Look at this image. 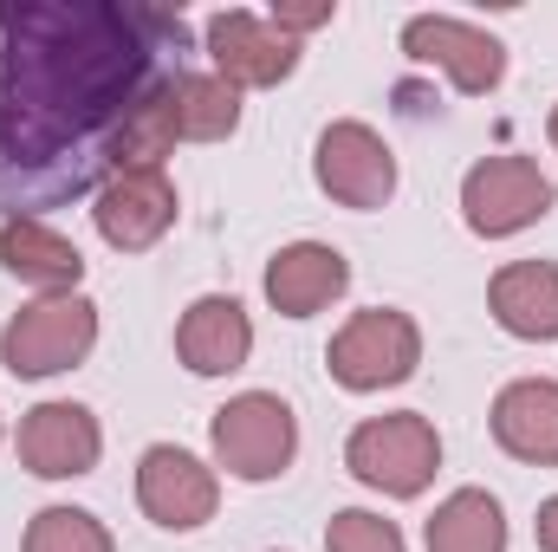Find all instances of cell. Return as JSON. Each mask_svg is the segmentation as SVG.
<instances>
[{"instance_id": "d4e9b609", "label": "cell", "mask_w": 558, "mask_h": 552, "mask_svg": "<svg viewBox=\"0 0 558 552\" xmlns=\"http://www.w3.org/2000/svg\"><path fill=\"white\" fill-rule=\"evenodd\" d=\"M0 442H7V422H0Z\"/></svg>"}, {"instance_id": "9c48e42d", "label": "cell", "mask_w": 558, "mask_h": 552, "mask_svg": "<svg viewBox=\"0 0 558 552\" xmlns=\"http://www.w3.org/2000/svg\"><path fill=\"white\" fill-rule=\"evenodd\" d=\"M202 52H208V72L228 79L234 92H274L299 72V39L279 33L267 13L254 7H221L208 13L202 26Z\"/></svg>"}, {"instance_id": "e0dca14e", "label": "cell", "mask_w": 558, "mask_h": 552, "mask_svg": "<svg viewBox=\"0 0 558 552\" xmlns=\"http://www.w3.org/2000/svg\"><path fill=\"white\" fill-rule=\"evenodd\" d=\"M487 312L520 345H558V267L553 261H507L487 279Z\"/></svg>"}, {"instance_id": "4fadbf2b", "label": "cell", "mask_w": 558, "mask_h": 552, "mask_svg": "<svg viewBox=\"0 0 558 552\" xmlns=\"http://www.w3.org/2000/svg\"><path fill=\"white\" fill-rule=\"evenodd\" d=\"M175 358L195 377H234L254 358V319L234 292H202L175 319Z\"/></svg>"}, {"instance_id": "30bf717a", "label": "cell", "mask_w": 558, "mask_h": 552, "mask_svg": "<svg viewBox=\"0 0 558 552\" xmlns=\"http://www.w3.org/2000/svg\"><path fill=\"white\" fill-rule=\"evenodd\" d=\"M403 52L416 65L448 72V85L461 98H487L507 79V39L474 26V20H461V13H410L403 20Z\"/></svg>"}, {"instance_id": "7c38bea8", "label": "cell", "mask_w": 558, "mask_h": 552, "mask_svg": "<svg viewBox=\"0 0 558 552\" xmlns=\"http://www.w3.org/2000/svg\"><path fill=\"white\" fill-rule=\"evenodd\" d=\"M182 215V195L169 182V169H124V176H105L98 195H92V228L105 248L118 254H143L156 248Z\"/></svg>"}, {"instance_id": "5bb4252c", "label": "cell", "mask_w": 558, "mask_h": 552, "mask_svg": "<svg viewBox=\"0 0 558 552\" xmlns=\"http://www.w3.org/2000/svg\"><path fill=\"white\" fill-rule=\"evenodd\" d=\"M267 305L279 319H318L325 305H338L351 292V261L331 241H286L267 261Z\"/></svg>"}, {"instance_id": "ba28073f", "label": "cell", "mask_w": 558, "mask_h": 552, "mask_svg": "<svg viewBox=\"0 0 558 552\" xmlns=\"http://www.w3.org/2000/svg\"><path fill=\"white\" fill-rule=\"evenodd\" d=\"M137 507L162 533H202L221 507V475L182 442H149L137 455Z\"/></svg>"}, {"instance_id": "8992f818", "label": "cell", "mask_w": 558, "mask_h": 552, "mask_svg": "<svg viewBox=\"0 0 558 552\" xmlns=\"http://www.w3.org/2000/svg\"><path fill=\"white\" fill-rule=\"evenodd\" d=\"M553 208H558V189L533 156H513V149L507 156H481L461 176V221L481 241H513L533 221H546Z\"/></svg>"}, {"instance_id": "8fae6325", "label": "cell", "mask_w": 558, "mask_h": 552, "mask_svg": "<svg viewBox=\"0 0 558 552\" xmlns=\"http://www.w3.org/2000/svg\"><path fill=\"white\" fill-rule=\"evenodd\" d=\"M13 448H20V468L39 475V481H78L105 455V422L72 397H46V404H33L20 416Z\"/></svg>"}, {"instance_id": "ac0fdd59", "label": "cell", "mask_w": 558, "mask_h": 552, "mask_svg": "<svg viewBox=\"0 0 558 552\" xmlns=\"http://www.w3.org/2000/svg\"><path fill=\"white\" fill-rule=\"evenodd\" d=\"M428 552H507V507L487 488H454L448 501H435L428 527H422Z\"/></svg>"}, {"instance_id": "44dd1931", "label": "cell", "mask_w": 558, "mask_h": 552, "mask_svg": "<svg viewBox=\"0 0 558 552\" xmlns=\"http://www.w3.org/2000/svg\"><path fill=\"white\" fill-rule=\"evenodd\" d=\"M325 552H410V547H403L397 520H384L371 507H338L325 520Z\"/></svg>"}, {"instance_id": "7402d4cb", "label": "cell", "mask_w": 558, "mask_h": 552, "mask_svg": "<svg viewBox=\"0 0 558 552\" xmlns=\"http://www.w3.org/2000/svg\"><path fill=\"white\" fill-rule=\"evenodd\" d=\"M267 20H274L279 33L299 39V33H312V26H331V20H338V0H274Z\"/></svg>"}, {"instance_id": "52a82bcc", "label": "cell", "mask_w": 558, "mask_h": 552, "mask_svg": "<svg viewBox=\"0 0 558 552\" xmlns=\"http://www.w3.org/2000/svg\"><path fill=\"white\" fill-rule=\"evenodd\" d=\"M312 176L338 208L371 215V208H384L397 195V149L364 118H331L312 143Z\"/></svg>"}, {"instance_id": "cb8c5ba5", "label": "cell", "mask_w": 558, "mask_h": 552, "mask_svg": "<svg viewBox=\"0 0 558 552\" xmlns=\"http://www.w3.org/2000/svg\"><path fill=\"white\" fill-rule=\"evenodd\" d=\"M546 137H553V149H558V105H553V118H546Z\"/></svg>"}, {"instance_id": "3957f363", "label": "cell", "mask_w": 558, "mask_h": 552, "mask_svg": "<svg viewBox=\"0 0 558 552\" xmlns=\"http://www.w3.org/2000/svg\"><path fill=\"white\" fill-rule=\"evenodd\" d=\"M344 468L384 494V501H416L428 494V481L441 475V435L422 410H390V416H364L344 435Z\"/></svg>"}, {"instance_id": "ffe728a7", "label": "cell", "mask_w": 558, "mask_h": 552, "mask_svg": "<svg viewBox=\"0 0 558 552\" xmlns=\"http://www.w3.org/2000/svg\"><path fill=\"white\" fill-rule=\"evenodd\" d=\"M20 552H118V540L92 507H39L26 520Z\"/></svg>"}, {"instance_id": "9a60e30c", "label": "cell", "mask_w": 558, "mask_h": 552, "mask_svg": "<svg viewBox=\"0 0 558 552\" xmlns=\"http://www.w3.org/2000/svg\"><path fill=\"white\" fill-rule=\"evenodd\" d=\"M0 267L46 292H85V254L72 235H59L46 215H0Z\"/></svg>"}, {"instance_id": "2e32d148", "label": "cell", "mask_w": 558, "mask_h": 552, "mask_svg": "<svg viewBox=\"0 0 558 552\" xmlns=\"http://www.w3.org/2000/svg\"><path fill=\"white\" fill-rule=\"evenodd\" d=\"M494 442L526 461V468H558V377H513L494 410H487Z\"/></svg>"}, {"instance_id": "6da1fadb", "label": "cell", "mask_w": 558, "mask_h": 552, "mask_svg": "<svg viewBox=\"0 0 558 552\" xmlns=\"http://www.w3.org/2000/svg\"><path fill=\"white\" fill-rule=\"evenodd\" d=\"M182 13L118 0H0V202L98 195L105 143L175 79Z\"/></svg>"}, {"instance_id": "603a6c76", "label": "cell", "mask_w": 558, "mask_h": 552, "mask_svg": "<svg viewBox=\"0 0 558 552\" xmlns=\"http://www.w3.org/2000/svg\"><path fill=\"white\" fill-rule=\"evenodd\" d=\"M533 540H539V552H558V494H553V501H539V520H533Z\"/></svg>"}, {"instance_id": "7a4b0ae2", "label": "cell", "mask_w": 558, "mask_h": 552, "mask_svg": "<svg viewBox=\"0 0 558 552\" xmlns=\"http://www.w3.org/2000/svg\"><path fill=\"white\" fill-rule=\"evenodd\" d=\"M92 351H98V299L92 292H46L0 325V364H7V377H26V384L78 371Z\"/></svg>"}, {"instance_id": "d6986e66", "label": "cell", "mask_w": 558, "mask_h": 552, "mask_svg": "<svg viewBox=\"0 0 558 552\" xmlns=\"http://www.w3.org/2000/svg\"><path fill=\"white\" fill-rule=\"evenodd\" d=\"M169 105H175V137L182 143H228L241 131V92L215 72H175Z\"/></svg>"}, {"instance_id": "277c9868", "label": "cell", "mask_w": 558, "mask_h": 552, "mask_svg": "<svg viewBox=\"0 0 558 552\" xmlns=\"http://www.w3.org/2000/svg\"><path fill=\"white\" fill-rule=\"evenodd\" d=\"M325 364H331V384L351 391V397L397 391V384L416 377V364H422V325L403 305H364V312H351L331 332Z\"/></svg>"}, {"instance_id": "5b68a950", "label": "cell", "mask_w": 558, "mask_h": 552, "mask_svg": "<svg viewBox=\"0 0 558 552\" xmlns=\"http://www.w3.org/2000/svg\"><path fill=\"white\" fill-rule=\"evenodd\" d=\"M208 448H215V475H234L247 488L279 481L299 455V416L274 391H241L208 416Z\"/></svg>"}]
</instances>
